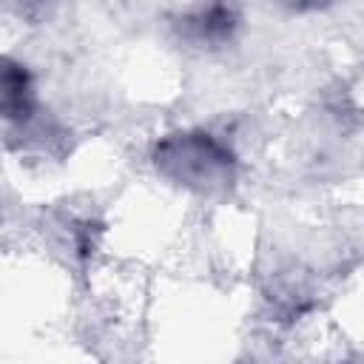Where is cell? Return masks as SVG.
<instances>
[{
    "label": "cell",
    "instance_id": "4",
    "mask_svg": "<svg viewBox=\"0 0 364 364\" xmlns=\"http://www.w3.org/2000/svg\"><path fill=\"white\" fill-rule=\"evenodd\" d=\"M282 9H287V11H318V9H324V6H330L333 0H276Z\"/></svg>",
    "mask_w": 364,
    "mask_h": 364
},
{
    "label": "cell",
    "instance_id": "3",
    "mask_svg": "<svg viewBox=\"0 0 364 364\" xmlns=\"http://www.w3.org/2000/svg\"><path fill=\"white\" fill-rule=\"evenodd\" d=\"M3 117L9 125H23L31 119L34 108H37V97H34V82L31 74L23 63L6 60L3 63Z\"/></svg>",
    "mask_w": 364,
    "mask_h": 364
},
{
    "label": "cell",
    "instance_id": "2",
    "mask_svg": "<svg viewBox=\"0 0 364 364\" xmlns=\"http://www.w3.org/2000/svg\"><path fill=\"white\" fill-rule=\"evenodd\" d=\"M239 26H242V11L233 0H205L179 17L176 31L182 40L193 46L219 48L236 37Z\"/></svg>",
    "mask_w": 364,
    "mask_h": 364
},
{
    "label": "cell",
    "instance_id": "1",
    "mask_svg": "<svg viewBox=\"0 0 364 364\" xmlns=\"http://www.w3.org/2000/svg\"><path fill=\"white\" fill-rule=\"evenodd\" d=\"M156 171L196 193L225 191L236 176L233 151L208 131H179L156 142Z\"/></svg>",
    "mask_w": 364,
    "mask_h": 364
}]
</instances>
